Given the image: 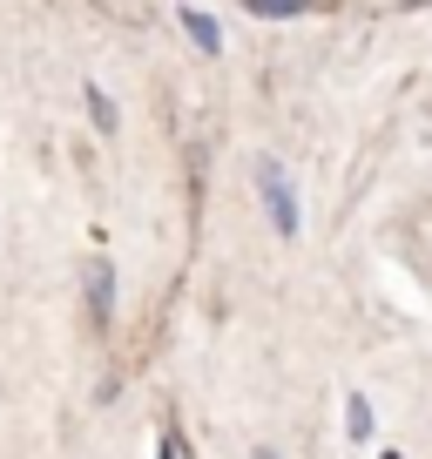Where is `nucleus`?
Masks as SVG:
<instances>
[{"label":"nucleus","mask_w":432,"mask_h":459,"mask_svg":"<svg viewBox=\"0 0 432 459\" xmlns=\"http://www.w3.org/2000/svg\"><path fill=\"white\" fill-rule=\"evenodd\" d=\"M82 101H88V115H95V129H101V135H116V101L101 95V88H95V82H88V88H82Z\"/></svg>","instance_id":"39448f33"},{"label":"nucleus","mask_w":432,"mask_h":459,"mask_svg":"<svg viewBox=\"0 0 432 459\" xmlns=\"http://www.w3.org/2000/svg\"><path fill=\"white\" fill-rule=\"evenodd\" d=\"M183 28H189V41H196L203 55H223V28H216V14H203V7H183Z\"/></svg>","instance_id":"7ed1b4c3"},{"label":"nucleus","mask_w":432,"mask_h":459,"mask_svg":"<svg viewBox=\"0 0 432 459\" xmlns=\"http://www.w3.org/2000/svg\"><path fill=\"white\" fill-rule=\"evenodd\" d=\"M257 459H277V453H257Z\"/></svg>","instance_id":"6e6552de"},{"label":"nucleus","mask_w":432,"mask_h":459,"mask_svg":"<svg viewBox=\"0 0 432 459\" xmlns=\"http://www.w3.org/2000/svg\"><path fill=\"white\" fill-rule=\"evenodd\" d=\"M345 439L351 446L372 439V399H365V392H351V399H345Z\"/></svg>","instance_id":"20e7f679"},{"label":"nucleus","mask_w":432,"mask_h":459,"mask_svg":"<svg viewBox=\"0 0 432 459\" xmlns=\"http://www.w3.org/2000/svg\"><path fill=\"white\" fill-rule=\"evenodd\" d=\"M378 459H399V453H378Z\"/></svg>","instance_id":"0eeeda50"},{"label":"nucleus","mask_w":432,"mask_h":459,"mask_svg":"<svg viewBox=\"0 0 432 459\" xmlns=\"http://www.w3.org/2000/svg\"><path fill=\"white\" fill-rule=\"evenodd\" d=\"M156 459H176V439H162V446H156Z\"/></svg>","instance_id":"423d86ee"},{"label":"nucleus","mask_w":432,"mask_h":459,"mask_svg":"<svg viewBox=\"0 0 432 459\" xmlns=\"http://www.w3.org/2000/svg\"><path fill=\"white\" fill-rule=\"evenodd\" d=\"M82 284H88V311H95V325H108V317H116V271H108L101 257H88Z\"/></svg>","instance_id":"f03ea898"},{"label":"nucleus","mask_w":432,"mask_h":459,"mask_svg":"<svg viewBox=\"0 0 432 459\" xmlns=\"http://www.w3.org/2000/svg\"><path fill=\"white\" fill-rule=\"evenodd\" d=\"M257 183H264V210H271V223H277V237H298V196H290V176L277 169V162H257Z\"/></svg>","instance_id":"f257e3e1"}]
</instances>
